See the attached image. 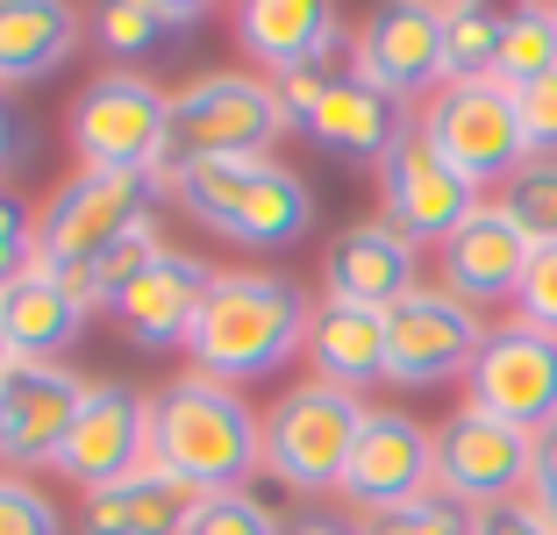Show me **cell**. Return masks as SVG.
<instances>
[{
  "instance_id": "cell-8",
  "label": "cell",
  "mask_w": 557,
  "mask_h": 535,
  "mask_svg": "<svg viewBox=\"0 0 557 535\" xmlns=\"http://www.w3.org/2000/svg\"><path fill=\"white\" fill-rule=\"evenodd\" d=\"M414 129L443 150V158L458 164L472 178L479 194L486 186H508L515 172L529 164V129H522V100L515 86L500 79H465V86H443L422 114H414Z\"/></svg>"
},
{
  "instance_id": "cell-33",
  "label": "cell",
  "mask_w": 557,
  "mask_h": 535,
  "mask_svg": "<svg viewBox=\"0 0 557 535\" xmlns=\"http://www.w3.org/2000/svg\"><path fill=\"white\" fill-rule=\"evenodd\" d=\"M515 322L557 336V244H536V258L522 272V293H515Z\"/></svg>"
},
{
  "instance_id": "cell-4",
  "label": "cell",
  "mask_w": 557,
  "mask_h": 535,
  "mask_svg": "<svg viewBox=\"0 0 557 535\" xmlns=\"http://www.w3.org/2000/svg\"><path fill=\"white\" fill-rule=\"evenodd\" d=\"M364 393L322 386V378H300L264 407V471H272L286 493H344L350 450H358L364 428Z\"/></svg>"
},
{
  "instance_id": "cell-18",
  "label": "cell",
  "mask_w": 557,
  "mask_h": 535,
  "mask_svg": "<svg viewBox=\"0 0 557 535\" xmlns=\"http://www.w3.org/2000/svg\"><path fill=\"white\" fill-rule=\"evenodd\" d=\"M422 286V244H408L394 222H350L322 250V293L329 300H358V308H400Z\"/></svg>"
},
{
  "instance_id": "cell-17",
  "label": "cell",
  "mask_w": 557,
  "mask_h": 535,
  "mask_svg": "<svg viewBox=\"0 0 557 535\" xmlns=\"http://www.w3.org/2000/svg\"><path fill=\"white\" fill-rule=\"evenodd\" d=\"M86 393L94 386H86L72 364H58V357H50V364H29V357H22L15 372H8V386H0V400H8V464L15 471L58 464Z\"/></svg>"
},
{
  "instance_id": "cell-32",
  "label": "cell",
  "mask_w": 557,
  "mask_h": 535,
  "mask_svg": "<svg viewBox=\"0 0 557 535\" xmlns=\"http://www.w3.org/2000/svg\"><path fill=\"white\" fill-rule=\"evenodd\" d=\"M194 535H278V514L258 493H208Z\"/></svg>"
},
{
  "instance_id": "cell-7",
  "label": "cell",
  "mask_w": 557,
  "mask_h": 535,
  "mask_svg": "<svg viewBox=\"0 0 557 535\" xmlns=\"http://www.w3.org/2000/svg\"><path fill=\"white\" fill-rule=\"evenodd\" d=\"M158 186H164V172H72L36 208V264L44 272L100 264L129 228L150 222V194Z\"/></svg>"
},
{
  "instance_id": "cell-30",
  "label": "cell",
  "mask_w": 557,
  "mask_h": 535,
  "mask_svg": "<svg viewBox=\"0 0 557 535\" xmlns=\"http://www.w3.org/2000/svg\"><path fill=\"white\" fill-rule=\"evenodd\" d=\"M358 535H472V514L443 493H422V500L386 507V514H358Z\"/></svg>"
},
{
  "instance_id": "cell-28",
  "label": "cell",
  "mask_w": 557,
  "mask_h": 535,
  "mask_svg": "<svg viewBox=\"0 0 557 535\" xmlns=\"http://www.w3.org/2000/svg\"><path fill=\"white\" fill-rule=\"evenodd\" d=\"M557 72V8H508V22H500V65H493V79L500 86H536Z\"/></svg>"
},
{
  "instance_id": "cell-34",
  "label": "cell",
  "mask_w": 557,
  "mask_h": 535,
  "mask_svg": "<svg viewBox=\"0 0 557 535\" xmlns=\"http://www.w3.org/2000/svg\"><path fill=\"white\" fill-rule=\"evenodd\" d=\"M29 264H36V214L22 194L0 186V286H15Z\"/></svg>"
},
{
  "instance_id": "cell-10",
  "label": "cell",
  "mask_w": 557,
  "mask_h": 535,
  "mask_svg": "<svg viewBox=\"0 0 557 535\" xmlns=\"http://www.w3.org/2000/svg\"><path fill=\"white\" fill-rule=\"evenodd\" d=\"M465 407L522 428V436H550L557 428V336L500 314L486 328V343H479L472 378H465Z\"/></svg>"
},
{
  "instance_id": "cell-13",
  "label": "cell",
  "mask_w": 557,
  "mask_h": 535,
  "mask_svg": "<svg viewBox=\"0 0 557 535\" xmlns=\"http://www.w3.org/2000/svg\"><path fill=\"white\" fill-rule=\"evenodd\" d=\"M350 72H358L364 86H379L386 100H436L443 86H450V72H443V8H429V0H394V8H379V15H364L358 43H350Z\"/></svg>"
},
{
  "instance_id": "cell-1",
  "label": "cell",
  "mask_w": 557,
  "mask_h": 535,
  "mask_svg": "<svg viewBox=\"0 0 557 535\" xmlns=\"http://www.w3.org/2000/svg\"><path fill=\"white\" fill-rule=\"evenodd\" d=\"M308 314L314 300L278 272H214L208 300H200V322L186 336L200 378H222V386L244 393L250 378L286 372L300 350H308Z\"/></svg>"
},
{
  "instance_id": "cell-21",
  "label": "cell",
  "mask_w": 557,
  "mask_h": 535,
  "mask_svg": "<svg viewBox=\"0 0 557 535\" xmlns=\"http://www.w3.org/2000/svg\"><path fill=\"white\" fill-rule=\"evenodd\" d=\"M236 43H244L272 79H286V72H308V65H329V58H336L344 15H336L329 0H244Z\"/></svg>"
},
{
  "instance_id": "cell-6",
  "label": "cell",
  "mask_w": 557,
  "mask_h": 535,
  "mask_svg": "<svg viewBox=\"0 0 557 535\" xmlns=\"http://www.w3.org/2000/svg\"><path fill=\"white\" fill-rule=\"evenodd\" d=\"M72 158L86 172H164V150H172V94H164L150 72H100L86 79V94L65 114Z\"/></svg>"
},
{
  "instance_id": "cell-38",
  "label": "cell",
  "mask_w": 557,
  "mask_h": 535,
  "mask_svg": "<svg viewBox=\"0 0 557 535\" xmlns=\"http://www.w3.org/2000/svg\"><path fill=\"white\" fill-rule=\"evenodd\" d=\"M529 500H536L543 514L557 521V428H550V436H536V471H529Z\"/></svg>"
},
{
  "instance_id": "cell-19",
  "label": "cell",
  "mask_w": 557,
  "mask_h": 535,
  "mask_svg": "<svg viewBox=\"0 0 557 535\" xmlns=\"http://www.w3.org/2000/svg\"><path fill=\"white\" fill-rule=\"evenodd\" d=\"M208 286H214V264L208 258H194V250H164L144 278H129V293H122L108 314L129 328L136 350H172V343L194 336Z\"/></svg>"
},
{
  "instance_id": "cell-27",
  "label": "cell",
  "mask_w": 557,
  "mask_h": 535,
  "mask_svg": "<svg viewBox=\"0 0 557 535\" xmlns=\"http://www.w3.org/2000/svg\"><path fill=\"white\" fill-rule=\"evenodd\" d=\"M500 22L486 0H443V72H450V86L465 79H493V65H500Z\"/></svg>"
},
{
  "instance_id": "cell-40",
  "label": "cell",
  "mask_w": 557,
  "mask_h": 535,
  "mask_svg": "<svg viewBox=\"0 0 557 535\" xmlns=\"http://www.w3.org/2000/svg\"><path fill=\"white\" fill-rule=\"evenodd\" d=\"M15 158V122H8V108H0V164Z\"/></svg>"
},
{
  "instance_id": "cell-36",
  "label": "cell",
  "mask_w": 557,
  "mask_h": 535,
  "mask_svg": "<svg viewBox=\"0 0 557 535\" xmlns=\"http://www.w3.org/2000/svg\"><path fill=\"white\" fill-rule=\"evenodd\" d=\"M522 129H529V158H557V72L536 86H522Z\"/></svg>"
},
{
  "instance_id": "cell-22",
  "label": "cell",
  "mask_w": 557,
  "mask_h": 535,
  "mask_svg": "<svg viewBox=\"0 0 557 535\" xmlns=\"http://www.w3.org/2000/svg\"><path fill=\"white\" fill-rule=\"evenodd\" d=\"M308 364L322 386H344V393L386 386V314L322 293L308 314Z\"/></svg>"
},
{
  "instance_id": "cell-16",
  "label": "cell",
  "mask_w": 557,
  "mask_h": 535,
  "mask_svg": "<svg viewBox=\"0 0 557 535\" xmlns=\"http://www.w3.org/2000/svg\"><path fill=\"white\" fill-rule=\"evenodd\" d=\"M436 258H443V286L458 293V300H472V308L508 300V308H515V293H522V272H529V258H536V244L522 236V222H515L500 200H479V208L465 214V228L436 250Z\"/></svg>"
},
{
  "instance_id": "cell-37",
  "label": "cell",
  "mask_w": 557,
  "mask_h": 535,
  "mask_svg": "<svg viewBox=\"0 0 557 535\" xmlns=\"http://www.w3.org/2000/svg\"><path fill=\"white\" fill-rule=\"evenodd\" d=\"M472 535H557V521L536 500H508V507H479Z\"/></svg>"
},
{
  "instance_id": "cell-26",
  "label": "cell",
  "mask_w": 557,
  "mask_h": 535,
  "mask_svg": "<svg viewBox=\"0 0 557 535\" xmlns=\"http://www.w3.org/2000/svg\"><path fill=\"white\" fill-rule=\"evenodd\" d=\"M186 22H200V0H108L94 36L108 43V58H144Z\"/></svg>"
},
{
  "instance_id": "cell-31",
  "label": "cell",
  "mask_w": 557,
  "mask_h": 535,
  "mask_svg": "<svg viewBox=\"0 0 557 535\" xmlns=\"http://www.w3.org/2000/svg\"><path fill=\"white\" fill-rule=\"evenodd\" d=\"M0 535H65V514L22 471H0Z\"/></svg>"
},
{
  "instance_id": "cell-15",
  "label": "cell",
  "mask_w": 557,
  "mask_h": 535,
  "mask_svg": "<svg viewBox=\"0 0 557 535\" xmlns=\"http://www.w3.org/2000/svg\"><path fill=\"white\" fill-rule=\"evenodd\" d=\"M144 464H150V400L129 386H94L50 471H65L72 486L100 493V486H115V478H129Z\"/></svg>"
},
{
  "instance_id": "cell-39",
  "label": "cell",
  "mask_w": 557,
  "mask_h": 535,
  "mask_svg": "<svg viewBox=\"0 0 557 535\" xmlns=\"http://www.w3.org/2000/svg\"><path fill=\"white\" fill-rule=\"evenodd\" d=\"M300 535H358V528H344V521H300Z\"/></svg>"
},
{
  "instance_id": "cell-35",
  "label": "cell",
  "mask_w": 557,
  "mask_h": 535,
  "mask_svg": "<svg viewBox=\"0 0 557 535\" xmlns=\"http://www.w3.org/2000/svg\"><path fill=\"white\" fill-rule=\"evenodd\" d=\"M329 86H336V72H329V65H308V72H286V79H272L278 114H286V129H308L314 108L329 100Z\"/></svg>"
},
{
  "instance_id": "cell-11",
  "label": "cell",
  "mask_w": 557,
  "mask_h": 535,
  "mask_svg": "<svg viewBox=\"0 0 557 535\" xmlns=\"http://www.w3.org/2000/svg\"><path fill=\"white\" fill-rule=\"evenodd\" d=\"M529 471H536V436L493 422L479 407L443 414V428H436V493L443 500H458L465 514L529 500Z\"/></svg>"
},
{
  "instance_id": "cell-14",
  "label": "cell",
  "mask_w": 557,
  "mask_h": 535,
  "mask_svg": "<svg viewBox=\"0 0 557 535\" xmlns=\"http://www.w3.org/2000/svg\"><path fill=\"white\" fill-rule=\"evenodd\" d=\"M422 493H436V428H422L400 407H372L344 471V500L358 514H386V507H408Z\"/></svg>"
},
{
  "instance_id": "cell-20",
  "label": "cell",
  "mask_w": 557,
  "mask_h": 535,
  "mask_svg": "<svg viewBox=\"0 0 557 535\" xmlns=\"http://www.w3.org/2000/svg\"><path fill=\"white\" fill-rule=\"evenodd\" d=\"M200 500L186 478H172L164 464H144L115 486H100L79 500V535H194Z\"/></svg>"
},
{
  "instance_id": "cell-3",
  "label": "cell",
  "mask_w": 557,
  "mask_h": 535,
  "mask_svg": "<svg viewBox=\"0 0 557 535\" xmlns=\"http://www.w3.org/2000/svg\"><path fill=\"white\" fill-rule=\"evenodd\" d=\"M180 208L200 228H214L222 244L244 250H286L308 236L314 222V194L300 186L294 164L278 158H222V164H186V172L164 178Z\"/></svg>"
},
{
  "instance_id": "cell-2",
  "label": "cell",
  "mask_w": 557,
  "mask_h": 535,
  "mask_svg": "<svg viewBox=\"0 0 557 535\" xmlns=\"http://www.w3.org/2000/svg\"><path fill=\"white\" fill-rule=\"evenodd\" d=\"M150 464L194 493H250L264 471V414L222 378L180 372L150 393Z\"/></svg>"
},
{
  "instance_id": "cell-9",
  "label": "cell",
  "mask_w": 557,
  "mask_h": 535,
  "mask_svg": "<svg viewBox=\"0 0 557 535\" xmlns=\"http://www.w3.org/2000/svg\"><path fill=\"white\" fill-rule=\"evenodd\" d=\"M486 314L472 300L443 286H414L400 308H386V386L400 393H429L450 378H472L479 343H486Z\"/></svg>"
},
{
  "instance_id": "cell-24",
  "label": "cell",
  "mask_w": 557,
  "mask_h": 535,
  "mask_svg": "<svg viewBox=\"0 0 557 535\" xmlns=\"http://www.w3.org/2000/svg\"><path fill=\"white\" fill-rule=\"evenodd\" d=\"M79 29L65 0H0V86L50 79L79 50Z\"/></svg>"
},
{
  "instance_id": "cell-42",
  "label": "cell",
  "mask_w": 557,
  "mask_h": 535,
  "mask_svg": "<svg viewBox=\"0 0 557 535\" xmlns=\"http://www.w3.org/2000/svg\"><path fill=\"white\" fill-rule=\"evenodd\" d=\"M0 457H8V400H0Z\"/></svg>"
},
{
  "instance_id": "cell-25",
  "label": "cell",
  "mask_w": 557,
  "mask_h": 535,
  "mask_svg": "<svg viewBox=\"0 0 557 535\" xmlns=\"http://www.w3.org/2000/svg\"><path fill=\"white\" fill-rule=\"evenodd\" d=\"M79 322H86V308L44 264H29L15 286H0V336L15 343V357H29V364H50V357L79 336Z\"/></svg>"
},
{
  "instance_id": "cell-5",
  "label": "cell",
  "mask_w": 557,
  "mask_h": 535,
  "mask_svg": "<svg viewBox=\"0 0 557 535\" xmlns=\"http://www.w3.org/2000/svg\"><path fill=\"white\" fill-rule=\"evenodd\" d=\"M286 136L272 79L258 72H200L172 94V150H164V178L186 164H222V158H272Z\"/></svg>"
},
{
  "instance_id": "cell-41",
  "label": "cell",
  "mask_w": 557,
  "mask_h": 535,
  "mask_svg": "<svg viewBox=\"0 0 557 535\" xmlns=\"http://www.w3.org/2000/svg\"><path fill=\"white\" fill-rule=\"evenodd\" d=\"M15 364H22V357H15V343L0 336V386H8V372H15Z\"/></svg>"
},
{
  "instance_id": "cell-12",
  "label": "cell",
  "mask_w": 557,
  "mask_h": 535,
  "mask_svg": "<svg viewBox=\"0 0 557 535\" xmlns=\"http://www.w3.org/2000/svg\"><path fill=\"white\" fill-rule=\"evenodd\" d=\"M479 200L486 194H479L472 178L443 158L422 129H408L394 150H386V164H379V222H394L408 244H436L443 250Z\"/></svg>"
},
{
  "instance_id": "cell-29",
  "label": "cell",
  "mask_w": 557,
  "mask_h": 535,
  "mask_svg": "<svg viewBox=\"0 0 557 535\" xmlns=\"http://www.w3.org/2000/svg\"><path fill=\"white\" fill-rule=\"evenodd\" d=\"M493 200H500V208L522 222L529 244H557V158H529Z\"/></svg>"
},
{
  "instance_id": "cell-23",
  "label": "cell",
  "mask_w": 557,
  "mask_h": 535,
  "mask_svg": "<svg viewBox=\"0 0 557 535\" xmlns=\"http://www.w3.org/2000/svg\"><path fill=\"white\" fill-rule=\"evenodd\" d=\"M414 129V114L400 100H386L379 86H364L358 72H336L329 100L314 108L308 136L329 150V158H350V164H386V150Z\"/></svg>"
}]
</instances>
